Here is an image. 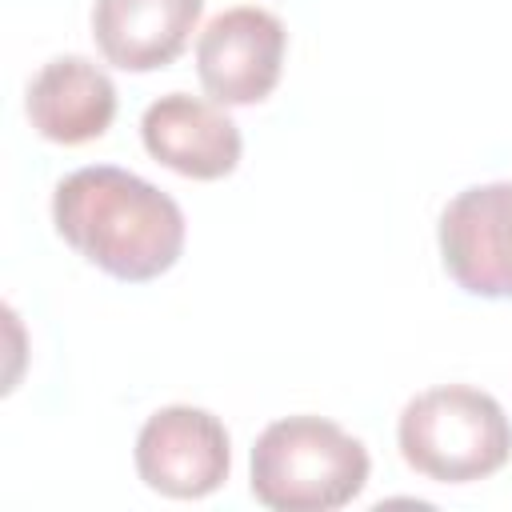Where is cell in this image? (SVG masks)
I'll return each mask as SVG.
<instances>
[{"instance_id":"277c9868","label":"cell","mask_w":512,"mask_h":512,"mask_svg":"<svg viewBox=\"0 0 512 512\" xmlns=\"http://www.w3.org/2000/svg\"><path fill=\"white\" fill-rule=\"evenodd\" d=\"M232 468V448L220 416L192 404H168L152 412L136 436L140 480L172 500L212 496Z\"/></svg>"},{"instance_id":"7a4b0ae2","label":"cell","mask_w":512,"mask_h":512,"mask_svg":"<svg viewBox=\"0 0 512 512\" xmlns=\"http://www.w3.org/2000/svg\"><path fill=\"white\" fill-rule=\"evenodd\" d=\"M368 448L324 416L272 420L252 444V496L272 512H336L368 484Z\"/></svg>"},{"instance_id":"52a82bcc","label":"cell","mask_w":512,"mask_h":512,"mask_svg":"<svg viewBox=\"0 0 512 512\" xmlns=\"http://www.w3.org/2000/svg\"><path fill=\"white\" fill-rule=\"evenodd\" d=\"M144 148L172 172L192 180H220L240 164V128L216 100L168 92L144 108Z\"/></svg>"},{"instance_id":"5b68a950","label":"cell","mask_w":512,"mask_h":512,"mask_svg":"<svg viewBox=\"0 0 512 512\" xmlns=\"http://www.w3.org/2000/svg\"><path fill=\"white\" fill-rule=\"evenodd\" d=\"M284 44L288 32L268 8L236 4L212 16L196 40V72L204 92L224 108L260 104L280 80Z\"/></svg>"},{"instance_id":"3957f363","label":"cell","mask_w":512,"mask_h":512,"mask_svg":"<svg viewBox=\"0 0 512 512\" xmlns=\"http://www.w3.org/2000/svg\"><path fill=\"white\" fill-rule=\"evenodd\" d=\"M408 468L436 484H472L512 456V424L496 396L472 384H440L412 396L396 424Z\"/></svg>"},{"instance_id":"9c48e42d","label":"cell","mask_w":512,"mask_h":512,"mask_svg":"<svg viewBox=\"0 0 512 512\" xmlns=\"http://www.w3.org/2000/svg\"><path fill=\"white\" fill-rule=\"evenodd\" d=\"M200 12L204 0H96L92 36L108 64L156 72L184 52Z\"/></svg>"},{"instance_id":"6da1fadb","label":"cell","mask_w":512,"mask_h":512,"mask_svg":"<svg viewBox=\"0 0 512 512\" xmlns=\"http://www.w3.org/2000/svg\"><path fill=\"white\" fill-rule=\"evenodd\" d=\"M52 224L88 264L128 284L156 280L184 252L180 204L116 164L68 172L52 192Z\"/></svg>"},{"instance_id":"ba28073f","label":"cell","mask_w":512,"mask_h":512,"mask_svg":"<svg viewBox=\"0 0 512 512\" xmlns=\"http://www.w3.org/2000/svg\"><path fill=\"white\" fill-rule=\"evenodd\" d=\"M116 116V84L88 56H56L28 84V120L52 144H88Z\"/></svg>"},{"instance_id":"8992f818","label":"cell","mask_w":512,"mask_h":512,"mask_svg":"<svg viewBox=\"0 0 512 512\" xmlns=\"http://www.w3.org/2000/svg\"><path fill=\"white\" fill-rule=\"evenodd\" d=\"M440 256L464 292L512 296V180L472 184L444 204Z\"/></svg>"}]
</instances>
